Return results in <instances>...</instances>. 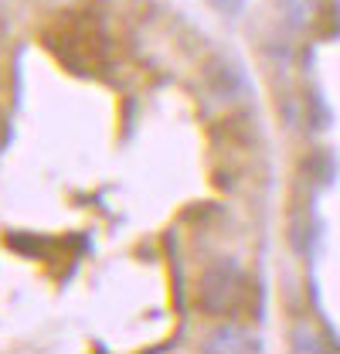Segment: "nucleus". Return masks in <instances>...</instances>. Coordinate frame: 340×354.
Wrapping results in <instances>:
<instances>
[{
    "label": "nucleus",
    "mask_w": 340,
    "mask_h": 354,
    "mask_svg": "<svg viewBox=\"0 0 340 354\" xmlns=\"http://www.w3.org/2000/svg\"><path fill=\"white\" fill-rule=\"evenodd\" d=\"M44 44H51L58 51V58L79 72H92V65L102 62L106 55V35L102 28L85 17V14H65L51 24V31H44Z\"/></svg>",
    "instance_id": "nucleus-1"
},
{
    "label": "nucleus",
    "mask_w": 340,
    "mask_h": 354,
    "mask_svg": "<svg viewBox=\"0 0 340 354\" xmlns=\"http://www.w3.org/2000/svg\"><path fill=\"white\" fill-rule=\"evenodd\" d=\"M205 351H262V341H255L245 327H221L205 341Z\"/></svg>",
    "instance_id": "nucleus-3"
},
{
    "label": "nucleus",
    "mask_w": 340,
    "mask_h": 354,
    "mask_svg": "<svg viewBox=\"0 0 340 354\" xmlns=\"http://www.w3.org/2000/svg\"><path fill=\"white\" fill-rule=\"evenodd\" d=\"M242 297V269L235 263H218L205 272L201 290H198V304L205 313H228Z\"/></svg>",
    "instance_id": "nucleus-2"
}]
</instances>
